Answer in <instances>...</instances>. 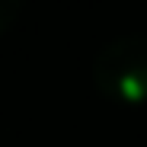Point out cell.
I'll list each match as a JSON object with an SVG mask.
<instances>
[{"label":"cell","instance_id":"obj_1","mask_svg":"<svg viewBox=\"0 0 147 147\" xmlns=\"http://www.w3.org/2000/svg\"><path fill=\"white\" fill-rule=\"evenodd\" d=\"M93 80L109 99L118 102L147 99V35L125 32L109 38L93 61Z\"/></svg>","mask_w":147,"mask_h":147},{"label":"cell","instance_id":"obj_2","mask_svg":"<svg viewBox=\"0 0 147 147\" xmlns=\"http://www.w3.org/2000/svg\"><path fill=\"white\" fill-rule=\"evenodd\" d=\"M19 3L22 0H0V32L13 26V19L19 16Z\"/></svg>","mask_w":147,"mask_h":147}]
</instances>
